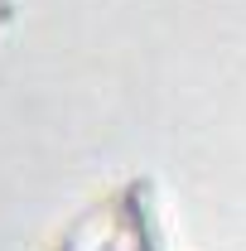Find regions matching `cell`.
Returning <instances> with one entry per match:
<instances>
[{
    "mask_svg": "<svg viewBox=\"0 0 246 251\" xmlns=\"http://www.w3.org/2000/svg\"><path fill=\"white\" fill-rule=\"evenodd\" d=\"M0 15H10V0H0Z\"/></svg>",
    "mask_w": 246,
    "mask_h": 251,
    "instance_id": "cell-2",
    "label": "cell"
},
{
    "mask_svg": "<svg viewBox=\"0 0 246 251\" xmlns=\"http://www.w3.org/2000/svg\"><path fill=\"white\" fill-rule=\"evenodd\" d=\"M53 251H169L159 198L150 193L145 179H125L111 193H97L68 222Z\"/></svg>",
    "mask_w": 246,
    "mask_h": 251,
    "instance_id": "cell-1",
    "label": "cell"
}]
</instances>
